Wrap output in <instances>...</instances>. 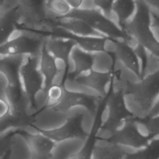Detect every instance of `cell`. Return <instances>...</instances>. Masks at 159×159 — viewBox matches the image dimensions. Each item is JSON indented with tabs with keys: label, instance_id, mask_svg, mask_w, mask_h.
Wrapping results in <instances>:
<instances>
[{
	"label": "cell",
	"instance_id": "cell-29",
	"mask_svg": "<svg viewBox=\"0 0 159 159\" xmlns=\"http://www.w3.org/2000/svg\"><path fill=\"white\" fill-rule=\"evenodd\" d=\"M93 4L100 8L105 14L106 17L111 15L113 3L115 0H93Z\"/></svg>",
	"mask_w": 159,
	"mask_h": 159
},
{
	"label": "cell",
	"instance_id": "cell-3",
	"mask_svg": "<svg viewBox=\"0 0 159 159\" xmlns=\"http://www.w3.org/2000/svg\"><path fill=\"white\" fill-rule=\"evenodd\" d=\"M136 12L130 22L122 28L137 43L142 45L145 49L155 56H159V43L151 29V11L145 2L135 0Z\"/></svg>",
	"mask_w": 159,
	"mask_h": 159
},
{
	"label": "cell",
	"instance_id": "cell-2",
	"mask_svg": "<svg viewBox=\"0 0 159 159\" xmlns=\"http://www.w3.org/2000/svg\"><path fill=\"white\" fill-rule=\"evenodd\" d=\"M124 96L132 95L137 106L134 116L139 119L147 118L153 107L158 102L159 71L144 76L137 83L127 81L121 89Z\"/></svg>",
	"mask_w": 159,
	"mask_h": 159
},
{
	"label": "cell",
	"instance_id": "cell-12",
	"mask_svg": "<svg viewBox=\"0 0 159 159\" xmlns=\"http://www.w3.org/2000/svg\"><path fill=\"white\" fill-rule=\"evenodd\" d=\"M132 117L122 130L114 133L109 141L119 145H125L139 151L144 149L158 137L147 139L139 135L132 125Z\"/></svg>",
	"mask_w": 159,
	"mask_h": 159
},
{
	"label": "cell",
	"instance_id": "cell-6",
	"mask_svg": "<svg viewBox=\"0 0 159 159\" xmlns=\"http://www.w3.org/2000/svg\"><path fill=\"white\" fill-rule=\"evenodd\" d=\"M106 96H92L86 93L68 91L65 88L60 101L53 105L51 109L67 115L68 111L75 106H83L94 119L98 115L101 106L105 104Z\"/></svg>",
	"mask_w": 159,
	"mask_h": 159
},
{
	"label": "cell",
	"instance_id": "cell-33",
	"mask_svg": "<svg viewBox=\"0 0 159 159\" xmlns=\"http://www.w3.org/2000/svg\"><path fill=\"white\" fill-rule=\"evenodd\" d=\"M4 1H5V0H0V8L2 6V4H4Z\"/></svg>",
	"mask_w": 159,
	"mask_h": 159
},
{
	"label": "cell",
	"instance_id": "cell-13",
	"mask_svg": "<svg viewBox=\"0 0 159 159\" xmlns=\"http://www.w3.org/2000/svg\"><path fill=\"white\" fill-rule=\"evenodd\" d=\"M29 147L33 159H53L57 143L40 133L25 134L24 136Z\"/></svg>",
	"mask_w": 159,
	"mask_h": 159
},
{
	"label": "cell",
	"instance_id": "cell-18",
	"mask_svg": "<svg viewBox=\"0 0 159 159\" xmlns=\"http://www.w3.org/2000/svg\"><path fill=\"white\" fill-rule=\"evenodd\" d=\"M71 57L75 63V69L71 73H68L66 80L73 81L82 73L93 70L96 57L92 53L86 52L76 46L71 51Z\"/></svg>",
	"mask_w": 159,
	"mask_h": 159
},
{
	"label": "cell",
	"instance_id": "cell-11",
	"mask_svg": "<svg viewBox=\"0 0 159 159\" xmlns=\"http://www.w3.org/2000/svg\"><path fill=\"white\" fill-rule=\"evenodd\" d=\"M107 53L110 55L113 60L112 66L110 71L107 72H98L91 70L87 75L79 76L73 81L77 84L84 85L94 89L99 93L100 96L103 98L106 97L107 94L106 90L107 84L112 80L118 71V70L114 69L116 58L114 53L107 51Z\"/></svg>",
	"mask_w": 159,
	"mask_h": 159
},
{
	"label": "cell",
	"instance_id": "cell-9",
	"mask_svg": "<svg viewBox=\"0 0 159 159\" xmlns=\"http://www.w3.org/2000/svg\"><path fill=\"white\" fill-rule=\"evenodd\" d=\"M43 40L40 37L22 34L9 39L0 45V56H17L28 54L37 57Z\"/></svg>",
	"mask_w": 159,
	"mask_h": 159
},
{
	"label": "cell",
	"instance_id": "cell-28",
	"mask_svg": "<svg viewBox=\"0 0 159 159\" xmlns=\"http://www.w3.org/2000/svg\"><path fill=\"white\" fill-rule=\"evenodd\" d=\"M137 57L140 59L141 61V70H140V78H143L145 76V73L147 68L148 65V57L146 52V49L141 45L137 43V47L134 49Z\"/></svg>",
	"mask_w": 159,
	"mask_h": 159
},
{
	"label": "cell",
	"instance_id": "cell-34",
	"mask_svg": "<svg viewBox=\"0 0 159 159\" xmlns=\"http://www.w3.org/2000/svg\"><path fill=\"white\" fill-rule=\"evenodd\" d=\"M31 159H33V158H31Z\"/></svg>",
	"mask_w": 159,
	"mask_h": 159
},
{
	"label": "cell",
	"instance_id": "cell-27",
	"mask_svg": "<svg viewBox=\"0 0 159 159\" xmlns=\"http://www.w3.org/2000/svg\"><path fill=\"white\" fill-rule=\"evenodd\" d=\"M93 143L90 137L85 141L84 146L77 152L70 155L66 159H90V153Z\"/></svg>",
	"mask_w": 159,
	"mask_h": 159
},
{
	"label": "cell",
	"instance_id": "cell-19",
	"mask_svg": "<svg viewBox=\"0 0 159 159\" xmlns=\"http://www.w3.org/2000/svg\"><path fill=\"white\" fill-rule=\"evenodd\" d=\"M115 52L116 58L120 60L127 68L134 73L139 78H140L139 58L132 47L126 42L116 40Z\"/></svg>",
	"mask_w": 159,
	"mask_h": 159
},
{
	"label": "cell",
	"instance_id": "cell-7",
	"mask_svg": "<svg viewBox=\"0 0 159 159\" xmlns=\"http://www.w3.org/2000/svg\"><path fill=\"white\" fill-rule=\"evenodd\" d=\"M84 117V114L81 113L67 116L66 122L60 127L50 130L39 129V130L40 133L57 143L65 140L75 139L85 142L91 134L83 128L82 122Z\"/></svg>",
	"mask_w": 159,
	"mask_h": 159
},
{
	"label": "cell",
	"instance_id": "cell-10",
	"mask_svg": "<svg viewBox=\"0 0 159 159\" xmlns=\"http://www.w3.org/2000/svg\"><path fill=\"white\" fill-rule=\"evenodd\" d=\"M47 0H17L23 25L32 28L48 24L52 17H48L45 11Z\"/></svg>",
	"mask_w": 159,
	"mask_h": 159
},
{
	"label": "cell",
	"instance_id": "cell-20",
	"mask_svg": "<svg viewBox=\"0 0 159 159\" xmlns=\"http://www.w3.org/2000/svg\"><path fill=\"white\" fill-rule=\"evenodd\" d=\"M40 72L44 78V86L42 91L45 92L53 84L54 78L58 73L55 58L47 50L45 40H43L40 50Z\"/></svg>",
	"mask_w": 159,
	"mask_h": 159
},
{
	"label": "cell",
	"instance_id": "cell-32",
	"mask_svg": "<svg viewBox=\"0 0 159 159\" xmlns=\"http://www.w3.org/2000/svg\"><path fill=\"white\" fill-rule=\"evenodd\" d=\"M145 2L147 4H150L153 7L156 8L157 10L159 7V0H142Z\"/></svg>",
	"mask_w": 159,
	"mask_h": 159
},
{
	"label": "cell",
	"instance_id": "cell-1",
	"mask_svg": "<svg viewBox=\"0 0 159 159\" xmlns=\"http://www.w3.org/2000/svg\"><path fill=\"white\" fill-rule=\"evenodd\" d=\"M113 82L114 78L111 81L101 113L106 115L101 116L100 125L94 134L95 139L109 140L114 133L125 127L134 116L126 106L122 90H113Z\"/></svg>",
	"mask_w": 159,
	"mask_h": 159
},
{
	"label": "cell",
	"instance_id": "cell-26",
	"mask_svg": "<svg viewBox=\"0 0 159 159\" xmlns=\"http://www.w3.org/2000/svg\"><path fill=\"white\" fill-rule=\"evenodd\" d=\"M45 7L63 16L68 13L71 8L65 0H47Z\"/></svg>",
	"mask_w": 159,
	"mask_h": 159
},
{
	"label": "cell",
	"instance_id": "cell-4",
	"mask_svg": "<svg viewBox=\"0 0 159 159\" xmlns=\"http://www.w3.org/2000/svg\"><path fill=\"white\" fill-rule=\"evenodd\" d=\"M80 19L88 24L93 29L107 37L109 40L114 42L118 39L129 41L132 37L121 28H119L113 21L100 11L94 9H71L63 16H57L55 19Z\"/></svg>",
	"mask_w": 159,
	"mask_h": 159
},
{
	"label": "cell",
	"instance_id": "cell-17",
	"mask_svg": "<svg viewBox=\"0 0 159 159\" xmlns=\"http://www.w3.org/2000/svg\"><path fill=\"white\" fill-rule=\"evenodd\" d=\"M48 25L52 27H57L61 28L77 35L84 37H106L93 29L88 24L80 19H70V20L63 22L52 17Z\"/></svg>",
	"mask_w": 159,
	"mask_h": 159
},
{
	"label": "cell",
	"instance_id": "cell-15",
	"mask_svg": "<svg viewBox=\"0 0 159 159\" xmlns=\"http://www.w3.org/2000/svg\"><path fill=\"white\" fill-rule=\"evenodd\" d=\"M24 56H4L0 57V73L6 79L7 86H22L20 71Z\"/></svg>",
	"mask_w": 159,
	"mask_h": 159
},
{
	"label": "cell",
	"instance_id": "cell-25",
	"mask_svg": "<svg viewBox=\"0 0 159 159\" xmlns=\"http://www.w3.org/2000/svg\"><path fill=\"white\" fill-rule=\"evenodd\" d=\"M65 88V85H62L61 84L51 85L46 91L44 92L47 100L46 103L44 104L41 111L51 108L53 105L57 104L61 99Z\"/></svg>",
	"mask_w": 159,
	"mask_h": 159
},
{
	"label": "cell",
	"instance_id": "cell-31",
	"mask_svg": "<svg viewBox=\"0 0 159 159\" xmlns=\"http://www.w3.org/2000/svg\"><path fill=\"white\" fill-rule=\"evenodd\" d=\"M71 9H79L83 0H65Z\"/></svg>",
	"mask_w": 159,
	"mask_h": 159
},
{
	"label": "cell",
	"instance_id": "cell-5",
	"mask_svg": "<svg viewBox=\"0 0 159 159\" xmlns=\"http://www.w3.org/2000/svg\"><path fill=\"white\" fill-rule=\"evenodd\" d=\"M17 30L29 32L37 35L41 36H50L53 38L58 39H65L73 40L80 48L82 50L89 52H104L107 51L105 49V43L109 39L106 37H84L73 34L65 29L60 27H53L50 30L37 29L34 28L28 27L23 25L21 23H19L17 27Z\"/></svg>",
	"mask_w": 159,
	"mask_h": 159
},
{
	"label": "cell",
	"instance_id": "cell-8",
	"mask_svg": "<svg viewBox=\"0 0 159 159\" xmlns=\"http://www.w3.org/2000/svg\"><path fill=\"white\" fill-rule=\"evenodd\" d=\"M37 64V57L29 55L21 66L20 75L25 94L30 106L37 110L35 96L43 89V80Z\"/></svg>",
	"mask_w": 159,
	"mask_h": 159
},
{
	"label": "cell",
	"instance_id": "cell-21",
	"mask_svg": "<svg viewBox=\"0 0 159 159\" xmlns=\"http://www.w3.org/2000/svg\"><path fill=\"white\" fill-rule=\"evenodd\" d=\"M20 19L17 6L0 15V45L10 39L12 34L17 30Z\"/></svg>",
	"mask_w": 159,
	"mask_h": 159
},
{
	"label": "cell",
	"instance_id": "cell-24",
	"mask_svg": "<svg viewBox=\"0 0 159 159\" xmlns=\"http://www.w3.org/2000/svg\"><path fill=\"white\" fill-rule=\"evenodd\" d=\"M123 159H158V139L154 140L144 149L125 153Z\"/></svg>",
	"mask_w": 159,
	"mask_h": 159
},
{
	"label": "cell",
	"instance_id": "cell-14",
	"mask_svg": "<svg viewBox=\"0 0 159 159\" xmlns=\"http://www.w3.org/2000/svg\"><path fill=\"white\" fill-rule=\"evenodd\" d=\"M45 43L47 50L52 53L53 57L55 58L60 59L64 63V75L60 84L65 85L70 68V57L72 50L77 45L72 40H63L53 37L45 40Z\"/></svg>",
	"mask_w": 159,
	"mask_h": 159
},
{
	"label": "cell",
	"instance_id": "cell-23",
	"mask_svg": "<svg viewBox=\"0 0 159 159\" xmlns=\"http://www.w3.org/2000/svg\"><path fill=\"white\" fill-rule=\"evenodd\" d=\"M32 155L25 137L15 135L11 140L8 159H31Z\"/></svg>",
	"mask_w": 159,
	"mask_h": 159
},
{
	"label": "cell",
	"instance_id": "cell-16",
	"mask_svg": "<svg viewBox=\"0 0 159 159\" xmlns=\"http://www.w3.org/2000/svg\"><path fill=\"white\" fill-rule=\"evenodd\" d=\"M125 153L117 144L95 139L91 150L90 159H123Z\"/></svg>",
	"mask_w": 159,
	"mask_h": 159
},
{
	"label": "cell",
	"instance_id": "cell-22",
	"mask_svg": "<svg viewBox=\"0 0 159 159\" xmlns=\"http://www.w3.org/2000/svg\"><path fill=\"white\" fill-rule=\"evenodd\" d=\"M136 9L135 0H115L112 11L117 16L119 24L121 27L127 23Z\"/></svg>",
	"mask_w": 159,
	"mask_h": 159
},
{
	"label": "cell",
	"instance_id": "cell-30",
	"mask_svg": "<svg viewBox=\"0 0 159 159\" xmlns=\"http://www.w3.org/2000/svg\"><path fill=\"white\" fill-rule=\"evenodd\" d=\"M10 112V107L8 102L3 98H0V119L6 116Z\"/></svg>",
	"mask_w": 159,
	"mask_h": 159
}]
</instances>
